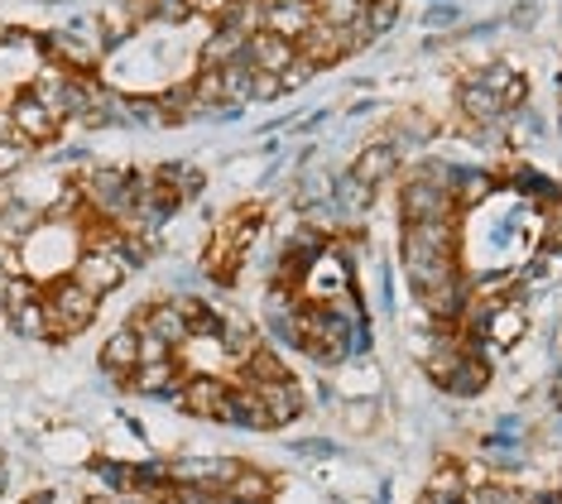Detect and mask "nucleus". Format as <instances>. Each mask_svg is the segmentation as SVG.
I'll return each instance as SVG.
<instances>
[{
    "mask_svg": "<svg viewBox=\"0 0 562 504\" xmlns=\"http://www.w3.org/2000/svg\"><path fill=\"white\" fill-rule=\"evenodd\" d=\"M101 313V299L82 289L78 279H48L44 283V322H48V341H68V336L87 332Z\"/></svg>",
    "mask_w": 562,
    "mask_h": 504,
    "instance_id": "nucleus-1",
    "label": "nucleus"
},
{
    "mask_svg": "<svg viewBox=\"0 0 562 504\" xmlns=\"http://www.w3.org/2000/svg\"><path fill=\"white\" fill-rule=\"evenodd\" d=\"M457 212H462V206H457L452 188L432 183V178H424V173H414V168H408V183L400 188L404 226H414V222H452Z\"/></svg>",
    "mask_w": 562,
    "mask_h": 504,
    "instance_id": "nucleus-2",
    "label": "nucleus"
},
{
    "mask_svg": "<svg viewBox=\"0 0 562 504\" xmlns=\"http://www.w3.org/2000/svg\"><path fill=\"white\" fill-rule=\"evenodd\" d=\"M68 279H78L92 299H106V293H116L131 279V265H125L121 250H82Z\"/></svg>",
    "mask_w": 562,
    "mask_h": 504,
    "instance_id": "nucleus-3",
    "label": "nucleus"
},
{
    "mask_svg": "<svg viewBox=\"0 0 562 504\" xmlns=\"http://www.w3.org/2000/svg\"><path fill=\"white\" fill-rule=\"evenodd\" d=\"M5 107H10V121H15V135L24 139V145H54V139L63 135V121L48 107H40L24 87L5 101Z\"/></svg>",
    "mask_w": 562,
    "mask_h": 504,
    "instance_id": "nucleus-4",
    "label": "nucleus"
},
{
    "mask_svg": "<svg viewBox=\"0 0 562 504\" xmlns=\"http://www.w3.org/2000/svg\"><path fill=\"white\" fill-rule=\"evenodd\" d=\"M255 399L265 404V418H270V428H293V423L308 413V394H303V384L293 380H274V384H260Z\"/></svg>",
    "mask_w": 562,
    "mask_h": 504,
    "instance_id": "nucleus-5",
    "label": "nucleus"
},
{
    "mask_svg": "<svg viewBox=\"0 0 562 504\" xmlns=\"http://www.w3.org/2000/svg\"><path fill=\"white\" fill-rule=\"evenodd\" d=\"M135 332H145V336H159L164 346H173V351H183L188 346V322H183V313L169 303V299H159V303H149L145 313H135V322H131Z\"/></svg>",
    "mask_w": 562,
    "mask_h": 504,
    "instance_id": "nucleus-6",
    "label": "nucleus"
},
{
    "mask_svg": "<svg viewBox=\"0 0 562 504\" xmlns=\"http://www.w3.org/2000/svg\"><path fill=\"white\" fill-rule=\"evenodd\" d=\"M293 48H299V58H308L313 68H331V63L351 58L347 54V30H331V24H323V20H313L308 34H303Z\"/></svg>",
    "mask_w": 562,
    "mask_h": 504,
    "instance_id": "nucleus-7",
    "label": "nucleus"
},
{
    "mask_svg": "<svg viewBox=\"0 0 562 504\" xmlns=\"http://www.w3.org/2000/svg\"><path fill=\"white\" fill-rule=\"evenodd\" d=\"M351 173L361 178V183H370V188L390 183V178L400 173V149H394L385 135L366 139V149H361V154H356V159H351Z\"/></svg>",
    "mask_w": 562,
    "mask_h": 504,
    "instance_id": "nucleus-8",
    "label": "nucleus"
},
{
    "mask_svg": "<svg viewBox=\"0 0 562 504\" xmlns=\"http://www.w3.org/2000/svg\"><path fill=\"white\" fill-rule=\"evenodd\" d=\"M232 384L216 380V374H188L183 380V394H178V408H188L193 418H212L216 423V408L226 404Z\"/></svg>",
    "mask_w": 562,
    "mask_h": 504,
    "instance_id": "nucleus-9",
    "label": "nucleus"
},
{
    "mask_svg": "<svg viewBox=\"0 0 562 504\" xmlns=\"http://www.w3.org/2000/svg\"><path fill=\"white\" fill-rule=\"evenodd\" d=\"M457 111H462V125H505V115H509L501 107V97L485 92V87L476 82V72L457 87Z\"/></svg>",
    "mask_w": 562,
    "mask_h": 504,
    "instance_id": "nucleus-10",
    "label": "nucleus"
},
{
    "mask_svg": "<svg viewBox=\"0 0 562 504\" xmlns=\"http://www.w3.org/2000/svg\"><path fill=\"white\" fill-rule=\"evenodd\" d=\"M183 380H188V370H178V360H164V366H139L131 380H125V390H135L145 399H173V404H178Z\"/></svg>",
    "mask_w": 562,
    "mask_h": 504,
    "instance_id": "nucleus-11",
    "label": "nucleus"
},
{
    "mask_svg": "<svg viewBox=\"0 0 562 504\" xmlns=\"http://www.w3.org/2000/svg\"><path fill=\"white\" fill-rule=\"evenodd\" d=\"M240 58H246L255 72L279 77L293 58H299V48H293L289 38H279V34H270V30H260V34H250V38H246V54H240Z\"/></svg>",
    "mask_w": 562,
    "mask_h": 504,
    "instance_id": "nucleus-12",
    "label": "nucleus"
},
{
    "mask_svg": "<svg viewBox=\"0 0 562 504\" xmlns=\"http://www.w3.org/2000/svg\"><path fill=\"white\" fill-rule=\"evenodd\" d=\"M216 423H226V428H240V433H270L265 404L255 399V390H240V384H232L226 404L216 408Z\"/></svg>",
    "mask_w": 562,
    "mask_h": 504,
    "instance_id": "nucleus-13",
    "label": "nucleus"
},
{
    "mask_svg": "<svg viewBox=\"0 0 562 504\" xmlns=\"http://www.w3.org/2000/svg\"><path fill=\"white\" fill-rule=\"evenodd\" d=\"M216 346H222V356L232 360V366H246V360L265 346V336H260V327H250L246 317L222 313V332H216Z\"/></svg>",
    "mask_w": 562,
    "mask_h": 504,
    "instance_id": "nucleus-14",
    "label": "nucleus"
},
{
    "mask_svg": "<svg viewBox=\"0 0 562 504\" xmlns=\"http://www.w3.org/2000/svg\"><path fill=\"white\" fill-rule=\"evenodd\" d=\"M101 370L116 374V380H131L139 370V332L135 327H121L101 341Z\"/></svg>",
    "mask_w": 562,
    "mask_h": 504,
    "instance_id": "nucleus-15",
    "label": "nucleus"
},
{
    "mask_svg": "<svg viewBox=\"0 0 562 504\" xmlns=\"http://www.w3.org/2000/svg\"><path fill=\"white\" fill-rule=\"evenodd\" d=\"M313 0H293V5H265V30L279 34V38H289V44H299L303 34H308V24H313Z\"/></svg>",
    "mask_w": 562,
    "mask_h": 504,
    "instance_id": "nucleus-16",
    "label": "nucleus"
},
{
    "mask_svg": "<svg viewBox=\"0 0 562 504\" xmlns=\"http://www.w3.org/2000/svg\"><path fill=\"white\" fill-rule=\"evenodd\" d=\"M432 131H438V125H432L424 111H414V107H408V111H400V115H394V121H390V125H385V131H380V135H385L390 145L400 149V159H404V149H418V145H428V139H432Z\"/></svg>",
    "mask_w": 562,
    "mask_h": 504,
    "instance_id": "nucleus-17",
    "label": "nucleus"
},
{
    "mask_svg": "<svg viewBox=\"0 0 562 504\" xmlns=\"http://www.w3.org/2000/svg\"><path fill=\"white\" fill-rule=\"evenodd\" d=\"M331 206H337L341 216H366L370 206H375V188L361 183L351 168H341V173L331 178Z\"/></svg>",
    "mask_w": 562,
    "mask_h": 504,
    "instance_id": "nucleus-18",
    "label": "nucleus"
},
{
    "mask_svg": "<svg viewBox=\"0 0 562 504\" xmlns=\"http://www.w3.org/2000/svg\"><path fill=\"white\" fill-rule=\"evenodd\" d=\"M274 380H289V366H284V356L279 351H270V346H260L246 366H236L240 390H260V384H274Z\"/></svg>",
    "mask_w": 562,
    "mask_h": 504,
    "instance_id": "nucleus-19",
    "label": "nucleus"
},
{
    "mask_svg": "<svg viewBox=\"0 0 562 504\" xmlns=\"http://www.w3.org/2000/svg\"><path fill=\"white\" fill-rule=\"evenodd\" d=\"M491 192H495V173H491V168H462V164L452 168V198H457L462 212L481 206Z\"/></svg>",
    "mask_w": 562,
    "mask_h": 504,
    "instance_id": "nucleus-20",
    "label": "nucleus"
},
{
    "mask_svg": "<svg viewBox=\"0 0 562 504\" xmlns=\"http://www.w3.org/2000/svg\"><path fill=\"white\" fill-rule=\"evenodd\" d=\"M216 72H222V97H226V107H240V111L255 107V77H260V72H255L246 58H232L226 68H216Z\"/></svg>",
    "mask_w": 562,
    "mask_h": 504,
    "instance_id": "nucleus-21",
    "label": "nucleus"
},
{
    "mask_svg": "<svg viewBox=\"0 0 562 504\" xmlns=\"http://www.w3.org/2000/svg\"><path fill=\"white\" fill-rule=\"evenodd\" d=\"M524 303H515V299H505V303H495V313H491V322H485V336H491V346L501 351V346H515L519 336H524Z\"/></svg>",
    "mask_w": 562,
    "mask_h": 504,
    "instance_id": "nucleus-22",
    "label": "nucleus"
},
{
    "mask_svg": "<svg viewBox=\"0 0 562 504\" xmlns=\"http://www.w3.org/2000/svg\"><path fill=\"white\" fill-rule=\"evenodd\" d=\"M424 500H432V504H462V500H467V475H462V461H438V471L428 475Z\"/></svg>",
    "mask_w": 562,
    "mask_h": 504,
    "instance_id": "nucleus-23",
    "label": "nucleus"
},
{
    "mask_svg": "<svg viewBox=\"0 0 562 504\" xmlns=\"http://www.w3.org/2000/svg\"><path fill=\"white\" fill-rule=\"evenodd\" d=\"M226 495H232L236 504H274V475L246 467L232 485H226Z\"/></svg>",
    "mask_w": 562,
    "mask_h": 504,
    "instance_id": "nucleus-24",
    "label": "nucleus"
},
{
    "mask_svg": "<svg viewBox=\"0 0 562 504\" xmlns=\"http://www.w3.org/2000/svg\"><path fill=\"white\" fill-rule=\"evenodd\" d=\"M5 322H10V332H15V336H24V341H48L44 299H40V303H24V307H10Z\"/></svg>",
    "mask_w": 562,
    "mask_h": 504,
    "instance_id": "nucleus-25",
    "label": "nucleus"
},
{
    "mask_svg": "<svg viewBox=\"0 0 562 504\" xmlns=\"http://www.w3.org/2000/svg\"><path fill=\"white\" fill-rule=\"evenodd\" d=\"M400 10H404V0H370V5L361 10L366 34H370V38H385L394 24H400Z\"/></svg>",
    "mask_w": 562,
    "mask_h": 504,
    "instance_id": "nucleus-26",
    "label": "nucleus"
},
{
    "mask_svg": "<svg viewBox=\"0 0 562 504\" xmlns=\"http://www.w3.org/2000/svg\"><path fill=\"white\" fill-rule=\"evenodd\" d=\"M361 0H313V15L323 20V24H331V30H347V24H356L361 20Z\"/></svg>",
    "mask_w": 562,
    "mask_h": 504,
    "instance_id": "nucleus-27",
    "label": "nucleus"
},
{
    "mask_svg": "<svg viewBox=\"0 0 562 504\" xmlns=\"http://www.w3.org/2000/svg\"><path fill=\"white\" fill-rule=\"evenodd\" d=\"M313 72H317V68H313L308 58H293L289 68L279 72V97H284V92H299V87H308V82H313Z\"/></svg>",
    "mask_w": 562,
    "mask_h": 504,
    "instance_id": "nucleus-28",
    "label": "nucleus"
},
{
    "mask_svg": "<svg viewBox=\"0 0 562 504\" xmlns=\"http://www.w3.org/2000/svg\"><path fill=\"white\" fill-rule=\"evenodd\" d=\"M341 423H347L351 433H366L375 428V399H351L347 413H341Z\"/></svg>",
    "mask_w": 562,
    "mask_h": 504,
    "instance_id": "nucleus-29",
    "label": "nucleus"
},
{
    "mask_svg": "<svg viewBox=\"0 0 562 504\" xmlns=\"http://www.w3.org/2000/svg\"><path fill=\"white\" fill-rule=\"evenodd\" d=\"M539 10H543V0H519V5L505 15V24H509V30H524V34H529L533 24H539Z\"/></svg>",
    "mask_w": 562,
    "mask_h": 504,
    "instance_id": "nucleus-30",
    "label": "nucleus"
},
{
    "mask_svg": "<svg viewBox=\"0 0 562 504\" xmlns=\"http://www.w3.org/2000/svg\"><path fill=\"white\" fill-rule=\"evenodd\" d=\"M457 24H462V5H452V0H447V5H442V0H438V5H432L428 10V30H447V34H452L457 30Z\"/></svg>",
    "mask_w": 562,
    "mask_h": 504,
    "instance_id": "nucleus-31",
    "label": "nucleus"
},
{
    "mask_svg": "<svg viewBox=\"0 0 562 504\" xmlns=\"http://www.w3.org/2000/svg\"><path fill=\"white\" fill-rule=\"evenodd\" d=\"M293 451H299V457H327L331 443H323V437H303V443H293Z\"/></svg>",
    "mask_w": 562,
    "mask_h": 504,
    "instance_id": "nucleus-32",
    "label": "nucleus"
},
{
    "mask_svg": "<svg viewBox=\"0 0 562 504\" xmlns=\"http://www.w3.org/2000/svg\"><path fill=\"white\" fill-rule=\"evenodd\" d=\"M5 139H15V121H10V107L0 101V145H5Z\"/></svg>",
    "mask_w": 562,
    "mask_h": 504,
    "instance_id": "nucleus-33",
    "label": "nucleus"
},
{
    "mask_svg": "<svg viewBox=\"0 0 562 504\" xmlns=\"http://www.w3.org/2000/svg\"><path fill=\"white\" fill-rule=\"evenodd\" d=\"M265 5H293V0H265Z\"/></svg>",
    "mask_w": 562,
    "mask_h": 504,
    "instance_id": "nucleus-34",
    "label": "nucleus"
},
{
    "mask_svg": "<svg viewBox=\"0 0 562 504\" xmlns=\"http://www.w3.org/2000/svg\"><path fill=\"white\" fill-rule=\"evenodd\" d=\"M0 490H5V461H0Z\"/></svg>",
    "mask_w": 562,
    "mask_h": 504,
    "instance_id": "nucleus-35",
    "label": "nucleus"
},
{
    "mask_svg": "<svg viewBox=\"0 0 562 504\" xmlns=\"http://www.w3.org/2000/svg\"><path fill=\"white\" fill-rule=\"evenodd\" d=\"M418 504H432V500H418Z\"/></svg>",
    "mask_w": 562,
    "mask_h": 504,
    "instance_id": "nucleus-36",
    "label": "nucleus"
},
{
    "mask_svg": "<svg viewBox=\"0 0 562 504\" xmlns=\"http://www.w3.org/2000/svg\"><path fill=\"white\" fill-rule=\"evenodd\" d=\"M361 5H370V0H361Z\"/></svg>",
    "mask_w": 562,
    "mask_h": 504,
    "instance_id": "nucleus-37",
    "label": "nucleus"
},
{
    "mask_svg": "<svg viewBox=\"0 0 562 504\" xmlns=\"http://www.w3.org/2000/svg\"><path fill=\"white\" fill-rule=\"evenodd\" d=\"M558 495H562V485H558Z\"/></svg>",
    "mask_w": 562,
    "mask_h": 504,
    "instance_id": "nucleus-38",
    "label": "nucleus"
}]
</instances>
